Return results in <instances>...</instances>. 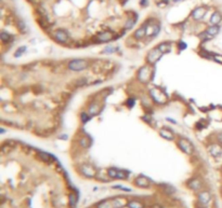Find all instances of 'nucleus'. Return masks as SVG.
I'll return each mask as SVG.
<instances>
[{
    "label": "nucleus",
    "instance_id": "2",
    "mask_svg": "<svg viewBox=\"0 0 222 208\" xmlns=\"http://www.w3.org/2000/svg\"><path fill=\"white\" fill-rule=\"evenodd\" d=\"M152 66V65H151ZM150 65L141 67L138 71V79L142 83H148L153 78V68Z\"/></svg>",
    "mask_w": 222,
    "mask_h": 208
},
{
    "label": "nucleus",
    "instance_id": "27",
    "mask_svg": "<svg viewBox=\"0 0 222 208\" xmlns=\"http://www.w3.org/2000/svg\"><path fill=\"white\" fill-rule=\"evenodd\" d=\"M211 58L213 60H216V62H218V63L222 64V55H220V54L211 53Z\"/></svg>",
    "mask_w": 222,
    "mask_h": 208
},
{
    "label": "nucleus",
    "instance_id": "29",
    "mask_svg": "<svg viewBox=\"0 0 222 208\" xmlns=\"http://www.w3.org/2000/svg\"><path fill=\"white\" fill-rule=\"evenodd\" d=\"M135 18H130V20L127 21V23H126V25H125V28H126V29L131 28V27L135 25Z\"/></svg>",
    "mask_w": 222,
    "mask_h": 208
},
{
    "label": "nucleus",
    "instance_id": "17",
    "mask_svg": "<svg viewBox=\"0 0 222 208\" xmlns=\"http://www.w3.org/2000/svg\"><path fill=\"white\" fill-rule=\"evenodd\" d=\"M210 198H211V196H210V193L207 191H203L201 192L198 194V199L199 202L202 203V204L206 205V204H208L209 202H210Z\"/></svg>",
    "mask_w": 222,
    "mask_h": 208
},
{
    "label": "nucleus",
    "instance_id": "8",
    "mask_svg": "<svg viewBox=\"0 0 222 208\" xmlns=\"http://www.w3.org/2000/svg\"><path fill=\"white\" fill-rule=\"evenodd\" d=\"M107 176L113 179H126L128 177V173L117 168H110L107 170Z\"/></svg>",
    "mask_w": 222,
    "mask_h": 208
},
{
    "label": "nucleus",
    "instance_id": "19",
    "mask_svg": "<svg viewBox=\"0 0 222 208\" xmlns=\"http://www.w3.org/2000/svg\"><path fill=\"white\" fill-rule=\"evenodd\" d=\"M188 187L192 189V190H194V191H197V190H199V189L202 188V182H201L199 179L194 178L188 182Z\"/></svg>",
    "mask_w": 222,
    "mask_h": 208
},
{
    "label": "nucleus",
    "instance_id": "5",
    "mask_svg": "<svg viewBox=\"0 0 222 208\" xmlns=\"http://www.w3.org/2000/svg\"><path fill=\"white\" fill-rule=\"evenodd\" d=\"M150 94H151L152 98L157 104H165L167 102V95L159 89H152L150 91Z\"/></svg>",
    "mask_w": 222,
    "mask_h": 208
},
{
    "label": "nucleus",
    "instance_id": "16",
    "mask_svg": "<svg viewBox=\"0 0 222 208\" xmlns=\"http://www.w3.org/2000/svg\"><path fill=\"white\" fill-rule=\"evenodd\" d=\"M146 26H148V24L144 23L138 30H135V35H133L135 39H142V38H144L146 36Z\"/></svg>",
    "mask_w": 222,
    "mask_h": 208
},
{
    "label": "nucleus",
    "instance_id": "32",
    "mask_svg": "<svg viewBox=\"0 0 222 208\" xmlns=\"http://www.w3.org/2000/svg\"><path fill=\"white\" fill-rule=\"evenodd\" d=\"M69 201H71L72 206H75V204H76V195H75V194L69 195Z\"/></svg>",
    "mask_w": 222,
    "mask_h": 208
},
{
    "label": "nucleus",
    "instance_id": "18",
    "mask_svg": "<svg viewBox=\"0 0 222 208\" xmlns=\"http://www.w3.org/2000/svg\"><path fill=\"white\" fill-rule=\"evenodd\" d=\"M159 135L162 136L163 138L167 139V140H173L175 139V135L171 131H169L168 128H162L159 131Z\"/></svg>",
    "mask_w": 222,
    "mask_h": 208
},
{
    "label": "nucleus",
    "instance_id": "34",
    "mask_svg": "<svg viewBox=\"0 0 222 208\" xmlns=\"http://www.w3.org/2000/svg\"><path fill=\"white\" fill-rule=\"evenodd\" d=\"M133 105H135V99L133 98H130L128 100V106L131 108V107H133Z\"/></svg>",
    "mask_w": 222,
    "mask_h": 208
},
{
    "label": "nucleus",
    "instance_id": "42",
    "mask_svg": "<svg viewBox=\"0 0 222 208\" xmlns=\"http://www.w3.org/2000/svg\"><path fill=\"white\" fill-rule=\"evenodd\" d=\"M173 1H175V2H178V1H180V0H173Z\"/></svg>",
    "mask_w": 222,
    "mask_h": 208
},
{
    "label": "nucleus",
    "instance_id": "25",
    "mask_svg": "<svg viewBox=\"0 0 222 208\" xmlns=\"http://www.w3.org/2000/svg\"><path fill=\"white\" fill-rule=\"evenodd\" d=\"M199 38H201V39H202L203 41H207V40L212 39L213 37L210 36V35H209V33H207V31H204L203 33H201V35H199Z\"/></svg>",
    "mask_w": 222,
    "mask_h": 208
},
{
    "label": "nucleus",
    "instance_id": "31",
    "mask_svg": "<svg viewBox=\"0 0 222 208\" xmlns=\"http://www.w3.org/2000/svg\"><path fill=\"white\" fill-rule=\"evenodd\" d=\"M25 51H26V46H22V48H20V49H19L16 52H15L14 56H15V57H20L21 55H22V53H24Z\"/></svg>",
    "mask_w": 222,
    "mask_h": 208
},
{
    "label": "nucleus",
    "instance_id": "9",
    "mask_svg": "<svg viewBox=\"0 0 222 208\" xmlns=\"http://www.w3.org/2000/svg\"><path fill=\"white\" fill-rule=\"evenodd\" d=\"M80 173L85 177H88V178H92L94 176H97V170L94 169L93 166L88 165V164H84V165L80 166Z\"/></svg>",
    "mask_w": 222,
    "mask_h": 208
},
{
    "label": "nucleus",
    "instance_id": "33",
    "mask_svg": "<svg viewBox=\"0 0 222 208\" xmlns=\"http://www.w3.org/2000/svg\"><path fill=\"white\" fill-rule=\"evenodd\" d=\"M85 83H87V80H86V79H79V80H78V82H77V85L78 86L84 85Z\"/></svg>",
    "mask_w": 222,
    "mask_h": 208
},
{
    "label": "nucleus",
    "instance_id": "39",
    "mask_svg": "<svg viewBox=\"0 0 222 208\" xmlns=\"http://www.w3.org/2000/svg\"><path fill=\"white\" fill-rule=\"evenodd\" d=\"M218 140L222 143V133H220V134L218 135Z\"/></svg>",
    "mask_w": 222,
    "mask_h": 208
},
{
    "label": "nucleus",
    "instance_id": "41",
    "mask_svg": "<svg viewBox=\"0 0 222 208\" xmlns=\"http://www.w3.org/2000/svg\"><path fill=\"white\" fill-rule=\"evenodd\" d=\"M163 1H164V2H165V4H168V0H163Z\"/></svg>",
    "mask_w": 222,
    "mask_h": 208
},
{
    "label": "nucleus",
    "instance_id": "13",
    "mask_svg": "<svg viewBox=\"0 0 222 208\" xmlns=\"http://www.w3.org/2000/svg\"><path fill=\"white\" fill-rule=\"evenodd\" d=\"M101 110H102V107L99 105L98 102H92L90 106H89V108H88V113H89L91 116H98L99 113L101 112Z\"/></svg>",
    "mask_w": 222,
    "mask_h": 208
},
{
    "label": "nucleus",
    "instance_id": "37",
    "mask_svg": "<svg viewBox=\"0 0 222 208\" xmlns=\"http://www.w3.org/2000/svg\"><path fill=\"white\" fill-rule=\"evenodd\" d=\"M115 188H116V189H121V190H125V191H131L130 189H128V188H125V187H121V185H116Z\"/></svg>",
    "mask_w": 222,
    "mask_h": 208
},
{
    "label": "nucleus",
    "instance_id": "40",
    "mask_svg": "<svg viewBox=\"0 0 222 208\" xmlns=\"http://www.w3.org/2000/svg\"><path fill=\"white\" fill-rule=\"evenodd\" d=\"M141 4L143 6V7H144V6H146V4H148V1H146V0H141Z\"/></svg>",
    "mask_w": 222,
    "mask_h": 208
},
{
    "label": "nucleus",
    "instance_id": "15",
    "mask_svg": "<svg viewBox=\"0 0 222 208\" xmlns=\"http://www.w3.org/2000/svg\"><path fill=\"white\" fill-rule=\"evenodd\" d=\"M135 185L140 188H148L150 187V180L144 176H140L135 179Z\"/></svg>",
    "mask_w": 222,
    "mask_h": 208
},
{
    "label": "nucleus",
    "instance_id": "12",
    "mask_svg": "<svg viewBox=\"0 0 222 208\" xmlns=\"http://www.w3.org/2000/svg\"><path fill=\"white\" fill-rule=\"evenodd\" d=\"M54 38L59 41V42H62V43H64L66 42L68 40V33L65 31L64 29H59L57 30L55 33H54Z\"/></svg>",
    "mask_w": 222,
    "mask_h": 208
},
{
    "label": "nucleus",
    "instance_id": "28",
    "mask_svg": "<svg viewBox=\"0 0 222 208\" xmlns=\"http://www.w3.org/2000/svg\"><path fill=\"white\" fill-rule=\"evenodd\" d=\"M90 116H89V113H86V112H82L80 114V119H81V121H82V123H87L89 120H90Z\"/></svg>",
    "mask_w": 222,
    "mask_h": 208
},
{
    "label": "nucleus",
    "instance_id": "22",
    "mask_svg": "<svg viewBox=\"0 0 222 208\" xmlns=\"http://www.w3.org/2000/svg\"><path fill=\"white\" fill-rule=\"evenodd\" d=\"M157 48L160 50V51H162L164 54L170 52V50H171V46H170V44H169V43H160V44H159Z\"/></svg>",
    "mask_w": 222,
    "mask_h": 208
},
{
    "label": "nucleus",
    "instance_id": "3",
    "mask_svg": "<svg viewBox=\"0 0 222 208\" xmlns=\"http://www.w3.org/2000/svg\"><path fill=\"white\" fill-rule=\"evenodd\" d=\"M163 55H164V53H163L160 50L158 49V48H154V49H152L148 53L146 62H148L150 65H154L155 63H157L158 60L162 58Z\"/></svg>",
    "mask_w": 222,
    "mask_h": 208
},
{
    "label": "nucleus",
    "instance_id": "35",
    "mask_svg": "<svg viewBox=\"0 0 222 208\" xmlns=\"http://www.w3.org/2000/svg\"><path fill=\"white\" fill-rule=\"evenodd\" d=\"M19 27L21 28V30L25 29V25H24V23L22 22V21H19Z\"/></svg>",
    "mask_w": 222,
    "mask_h": 208
},
{
    "label": "nucleus",
    "instance_id": "36",
    "mask_svg": "<svg viewBox=\"0 0 222 208\" xmlns=\"http://www.w3.org/2000/svg\"><path fill=\"white\" fill-rule=\"evenodd\" d=\"M115 51H116V49L111 48V46H107V48L105 49V52H115Z\"/></svg>",
    "mask_w": 222,
    "mask_h": 208
},
{
    "label": "nucleus",
    "instance_id": "14",
    "mask_svg": "<svg viewBox=\"0 0 222 208\" xmlns=\"http://www.w3.org/2000/svg\"><path fill=\"white\" fill-rule=\"evenodd\" d=\"M206 14V9L204 7H199V8H196L195 10L192 12V16L194 20H202L203 17L205 16Z\"/></svg>",
    "mask_w": 222,
    "mask_h": 208
},
{
    "label": "nucleus",
    "instance_id": "10",
    "mask_svg": "<svg viewBox=\"0 0 222 208\" xmlns=\"http://www.w3.org/2000/svg\"><path fill=\"white\" fill-rule=\"evenodd\" d=\"M208 152L213 158H220L222 155V147L219 143H211L208 146Z\"/></svg>",
    "mask_w": 222,
    "mask_h": 208
},
{
    "label": "nucleus",
    "instance_id": "26",
    "mask_svg": "<svg viewBox=\"0 0 222 208\" xmlns=\"http://www.w3.org/2000/svg\"><path fill=\"white\" fill-rule=\"evenodd\" d=\"M38 155H39V158H40L41 160H44V161H50L51 160V155L46 153V152H39Z\"/></svg>",
    "mask_w": 222,
    "mask_h": 208
},
{
    "label": "nucleus",
    "instance_id": "24",
    "mask_svg": "<svg viewBox=\"0 0 222 208\" xmlns=\"http://www.w3.org/2000/svg\"><path fill=\"white\" fill-rule=\"evenodd\" d=\"M90 140L87 138V137H82V138L79 139V145L81 146V147H84V148H88V147H90Z\"/></svg>",
    "mask_w": 222,
    "mask_h": 208
},
{
    "label": "nucleus",
    "instance_id": "21",
    "mask_svg": "<svg viewBox=\"0 0 222 208\" xmlns=\"http://www.w3.org/2000/svg\"><path fill=\"white\" fill-rule=\"evenodd\" d=\"M206 31L210 35V36L215 37L217 36L219 33V31H220V26L219 25H211V26H209L207 29H206Z\"/></svg>",
    "mask_w": 222,
    "mask_h": 208
},
{
    "label": "nucleus",
    "instance_id": "4",
    "mask_svg": "<svg viewBox=\"0 0 222 208\" xmlns=\"http://www.w3.org/2000/svg\"><path fill=\"white\" fill-rule=\"evenodd\" d=\"M87 67H88L87 60H80V58L73 60L68 63V68L71 70H73V71H80V70L86 69Z\"/></svg>",
    "mask_w": 222,
    "mask_h": 208
},
{
    "label": "nucleus",
    "instance_id": "30",
    "mask_svg": "<svg viewBox=\"0 0 222 208\" xmlns=\"http://www.w3.org/2000/svg\"><path fill=\"white\" fill-rule=\"evenodd\" d=\"M0 37H1V40H2L4 42H8V41L10 40V38H11L10 35H9V33H1Z\"/></svg>",
    "mask_w": 222,
    "mask_h": 208
},
{
    "label": "nucleus",
    "instance_id": "1",
    "mask_svg": "<svg viewBox=\"0 0 222 208\" xmlns=\"http://www.w3.org/2000/svg\"><path fill=\"white\" fill-rule=\"evenodd\" d=\"M128 205L126 198L124 197H115L111 199H105V201L100 202L97 205V208H121Z\"/></svg>",
    "mask_w": 222,
    "mask_h": 208
},
{
    "label": "nucleus",
    "instance_id": "38",
    "mask_svg": "<svg viewBox=\"0 0 222 208\" xmlns=\"http://www.w3.org/2000/svg\"><path fill=\"white\" fill-rule=\"evenodd\" d=\"M180 49H181V50L186 49V44H185L184 42H180Z\"/></svg>",
    "mask_w": 222,
    "mask_h": 208
},
{
    "label": "nucleus",
    "instance_id": "23",
    "mask_svg": "<svg viewBox=\"0 0 222 208\" xmlns=\"http://www.w3.org/2000/svg\"><path fill=\"white\" fill-rule=\"evenodd\" d=\"M129 208H144V205L139 201H130L128 202Z\"/></svg>",
    "mask_w": 222,
    "mask_h": 208
},
{
    "label": "nucleus",
    "instance_id": "20",
    "mask_svg": "<svg viewBox=\"0 0 222 208\" xmlns=\"http://www.w3.org/2000/svg\"><path fill=\"white\" fill-rule=\"evenodd\" d=\"M222 21V15L219 12H215L210 17V23L211 25H219L220 22Z\"/></svg>",
    "mask_w": 222,
    "mask_h": 208
},
{
    "label": "nucleus",
    "instance_id": "11",
    "mask_svg": "<svg viewBox=\"0 0 222 208\" xmlns=\"http://www.w3.org/2000/svg\"><path fill=\"white\" fill-rule=\"evenodd\" d=\"M113 38H114V33H112L111 30H105L97 37V40L98 42H108Z\"/></svg>",
    "mask_w": 222,
    "mask_h": 208
},
{
    "label": "nucleus",
    "instance_id": "6",
    "mask_svg": "<svg viewBox=\"0 0 222 208\" xmlns=\"http://www.w3.org/2000/svg\"><path fill=\"white\" fill-rule=\"evenodd\" d=\"M148 26H146V36L148 37H154L159 33L160 26L159 24H156L153 20H150L146 22Z\"/></svg>",
    "mask_w": 222,
    "mask_h": 208
},
{
    "label": "nucleus",
    "instance_id": "7",
    "mask_svg": "<svg viewBox=\"0 0 222 208\" xmlns=\"http://www.w3.org/2000/svg\"><path fill=\"white\" fill-rule=\"evenodd\" d=\"M178 146L179 148L181 149L184 153H186V154H192L193 152H194V146H193L192 142L188 141V139L184 138L180 139L178 142Z\"/></svg>",
    "mask_w": 222,
    "mask_h": 208
}]
</instances>
